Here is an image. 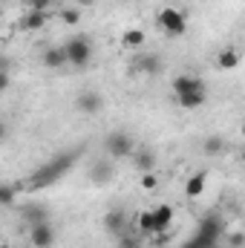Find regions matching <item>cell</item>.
Here are the masks:
<instances>
[{
    "instance_id": "obj_9",
    "label": "cell",
    "mask_w": 245,
    "mask_h": 248,
    "mask_svg": "<svg viewBox=\"0 0 245 248\" xmlns=\"http://www.w3.org/2000/svg\"><path fill=\"white\" fill-rule=\"evenodd\" d=\"M199 90H208L205 81H202L199 75H176V78H173V93H176V95L199 93Z\"/></svg>"
},
{
    "instance_id": "obj_26",
    "label": "cell",
    "mask_w": 245,
    "mask_h": 248,
    "mask_svg": "<svg viewBox=\"0 0 245 248\" xmlns=\"http://www.w3.org/2000/svg\"><path fill=\"white\" fill-rule=\"evenodd\" d=\"M52 3H55V0H26V6H29V9H38V12H49Z\"/></svg>"
},
{
    "instance_id": "obj_22",
    "label": "cell",
    "mask_w": 245,
    "mask_h": 248,
    "mask_svg": "<svg viewBox=\"0 0 245 248\" xmlns=\"http://www.w3.org/2000/svg\"><path fill=\"white\" fill-rule=\"evenodd\" d=\"M116 248H141V234H119L116 237Z\"/></svg>"
},
{
    "instance_id": "obj_5",
    "label": "cell",
    "mask_w": 245,
    "mask_h": 248,
    "mask_svg": "<svg viewBox=\"0 0 245 248\" xmlns=\"http://www.w3.org/2000/svg\"><path fill=\"white\" fill-rule=\"evenodd\" d=\"M63 49H66V61L72 66H78V69H84L92 61V44L87 38H72L69 44H63Z\"/></svg>"
},
{
    "instance_id": "obj_18",
    "label": "cell",
    "mask_w": 245,
    "mask_h": 248,
    "mask_svg": "<svg viewBox=\"0 0 245 248\" xmlns=\"http://www.w3.org/2000/svg\"><path fill=\"white\" fill-rule=\"evenodd\" d=\"M133 225L138 234H156V219H153V211H138L133 217Z\"/></svg>"
},
{
    "instance_id": "obj_20",
    "label": "cell",
    "mask_w": 245,
    "mask_h": 248,
    "mask_svg": "<svg viewBox=\"0 0 245 248\" xmlns=\"http://www.w3.org/2000/svg\"><path fill=\"white\" fill-rule=\"evenodd\" d=\"M23 219L29 225H38V222H49V211L44 205H23Z\"/></svg>"
},
{
    "instance_id": "obj_24",
    "label": "cell",
    "mask_w": 245,
    "mask_h": 248,
    "mask_svg": "<svg viewBox=\"0 0 245 248\" xmlns=\"http://www.w3.org/2000/svg\"><path fill=\"white\" fill-rule=\"evenodd\" d=\"M61 20L66 26H75V23L81 20V12H78L75 6H66V9H61Z\"/></svg>"
},
{
    "instance_id": "obj_14",
    "label": "cell",
    "mask_w": 245,
    "mask_h": 248,
    "mask_svg": "<svg viewBox=\"0 0 245 248\" xmlns=\"http://www.w3.org/2000/svg\"><path fill=\"white\" fill-rule=\"evenodd\" d=\"M243 58L245 55L237 46H225V49H219V55H216V66H219V69H237Z\"/></svg>"
},
{
    "instance_id": "obj_11",
    "label": "cell",
    "mask_w": 245,
    "mask_h": 248,
    "mask_svg": "<svg viewBox=\"0 0 245 248\" xmlns=\"http://www.w3.org/2000/svg\"><path fill=\"white\" fill-rule=\"evenodd\" d=\"M208 187V170H196L187 182H184V196L187 199H199Z\"/></svg>"
},
{
    "instance_id": "obj_3",
    "label": "cell",
    "mask_w": 245,
    "mask_h": 248,
    "mask_svg": "<svg viewBox=\"0 0 245 248\" xmlns=\"http://www.w3.org/2000/svg\"><path fill=\"white\" fill-rule=\"evenodd\" d=\"M69 165H72V156H58L55 162H49V165H44L35 176H32V187H46L52 185L55 179H61L63 173L69 170Z\"/></svg>"
},
{
    "instance_id": "obj_7",
    "label": "cell",
    "mask_w": 245,
    "mask_h": 248,
    "mask_svg": "<svg viewBox=\"0 0 245 248\" xmlns=\"http://www.w3.org/2000/svg\"><path fill=\"white\" fill-rule=\"evenodd\" d=\"M133 69L141 72V75H159V72H162V61H159V55H153V52H138L136 61H133Z\"/></svg>"
},
{
    "instance_id": "obj_1",
    "label": "cell",
    "mask_w": 245,
    "mask_h": 248,
    "mask_svg": "<svg viewBox=\"0 0 245 248\" xmlns=\"http://www.w3.org/2000/svg\"><path fill=\"white\" fill-rule=\"evenodd\" d=\"M219 237H222V222H219V217L208 214V217H202L196 234L184 243V248H216Z\"/></svg>"
},
{
    "instance_id": "obj_17",
    "label": "cell",
    "mask_w": 245,
    "mask_h": 248,
    "mask_svg": "<svg viewBox=\"0 0 245 248\" xmlns=\"http://www.w3.org/2000/svg\"><path fill=\"white\" fill-rule=\"evenodd\" d=\"M90 179H92V185H107V182L113 179V165H110V156H107L104 162H98V165L90 170Z\"/></svg>"
},
{
    "instance_id": "obj_31",
    "label": "cell",
    "mask_w": 245,
    "mask_h": 248,
    "mask_svg": "<svg viewBox=\"0 0 245 248\" xmlns=\"http://www.w3.org/2000/svg\"><path fill=\"white\" fill-rule=\"evenodd\" d=\"M243 136H245V124H243Z\"/></svg>"
},
{
    "instance_id": "obj_2",
    "label": "cell",
    "mask_w": 245,
    "mask_h": 248,
    "mask_svg": "<svg viewBox=\"0 0 245 248\" xmlns=\"http://www.w3.org/2000/svg\"><path fill=\"white\" fill-rule=\"evenodd\" d=\"M156 20H159L162 32H165L168 38H179V35H184V29H187V15L179 12L176 6H165V9H159Z\"/></svg>"
},
{
    "instance_id": "obj_8",
    "label": "cell",
    "mask_w": 245,
    "mask_h": 248,
    "mask_svg": "<svg viewBox=\"0 0 245 248\" xmlns=\"http://www.w3.org/2000/svg\"><path fill=\"white\" fill-rule=\"evenodd\" d=\"M49 23V12H38V9H26L20 17V29L23 32H38Z\"/></svg>"
},
{
    "instance_id": "obj_30",
    "label": "cell",
    "mask_w": 245,
    "mask_h": 248,
    "mask_svg": "<svg viewBox=\"0 0 245 248\" xmlns=\"http://www.w3.org/2000/svg\"><path fill=\"white\" fill-rule=\"evenodd\" d=\"M0 248H12V246H9V243H3V246H0Z\"/></svg>"
},
{
    "instance_id": "obj_29",
    "label": "cell",
    "mask_w": 245,
    "mask_h": 248,
    "mask_svg": "<svg viewBox=\"0 0 245 248\" xmlns=\"http://www.w3.org/2000/svg\"><path fill=\"white\" fill-rule=\"evenodd\" d=\"M69 3H72V6H90L92 0H69Z\"/></svg>"
},
{
    "instance_id": "obj_13",
    "label": "cell",
    "mask_w": 245,
    "mask_h": 248,
    "mask_svg": "<svg viewBox=\"0 0 245 248\" xmlns=\"http://www.w3.org/2000/svg\"><path fill=\"white\" fill-rule=\"evenodd\" d=\"M153 219H156V234L170 231V225H173V208H170V205H156V208H153ZM156 234H153V237H156Z\"/></svg>"
},
{
    "instance_id": "obj_16",
    "label": "cell",
    "mask_w": 245,
    "mask_h": 248,
    "mask_svg": "<svg viewBox=\"0 0 245 248\" xmlns=\"http://www.w3.org/2000/svg\"><path fill=\"white\" fill-rule=\"evenodd\" d=\"M205 101H208V90H199V93H187V95H176V104H179L182 110H199Z\"/></svg>"
},
{
    "instance_id": "obj_28",
    "label": "cell",
    "mask_w": 245,
    "mask_h": 248,
    "mask_svg": "<svg viewBox=\"0 0 245 248\" xmlns=\"http://www.w3.org/2000/svg\"><path fill=\"white\" fill-rule=\"evenodd\" d=\"M243 243H245V234H240V231L231 234V246H243Z\"/></svg>"
},
{
    "instance_id": "obj_19",
    "label": "cell",
    "mask_w": 245,
    "mask_h": 248,
    "mask_svg": "<svg viewBox=\"0 0 245 248\" xmlns=\"http://www.w3.org/2000/svg\"><path fill=\"white\" fill-rule=\"evenodd\" d=\"M104 228H107L110 234H116V237H119V234L127 231V217H124L122 211H110V214L104 217Z\"/></svg>"
},
{
    "instance_id": "obj_32",
    "label": "cell",
    "mask_w": 245,
    "mask_h": 248,
    "mask_svg": "<svg viewBox=\"0 0 245 248\" xmlns=\"http://www.w3.org/2000/svg\"><path fill=\"white\" fill-rule=\"evenodd\" d=\"M3 3H6V0H3Z\"/></svg>"
},
{
    "instance_id": "obj_12",
    "label": "cell",
    "mask_w": 245,
    "mask_h": 248,
    "mask_svg": "<svg viewBox=\"0 0 245 248\" xmlns=\"http://www.w3.org/2000/svg\"><path fill=\"white\" fill-rule=\"evenodd\" d=\"M133 162H136V170L138 173H153L156 170V153L150 147H138L133 153Z\"/></svg>"
},
{
    "instance_id": "obj_33",
    "label": "cell",
    "mask_w": 245,
    "mask_h": 248,
    "mask_svg": "<svg viewBox=\"0 0 245 248\" xmlns=\"http://www.w3.org/2000/svg\"><path fill=\"white\" fill-rule=\"evenodd\" d=\"M243 55H245V52H243Z\"/></svg>"
},
{
    "instance_id": "obj_15",
    "label": "cell",
    "mask_w": 245,
    "mask_h": 248,
    "mask_svg": "<svg viewBox=\"0 0 245 248\" xmlns=\"http://www.w3.org/2000/svg\"><path fill=\"white\" fill-rule=\"evenodd\" d=\"M144 41H147V35H144L141 29H124V32H122V46H124V49L138 52V49L144 46Z\"/></svg>"
},
{
    "instance_id": "obj_4",
    "label": "cell",
    "mask_w": 245,
    "mask_h": 248,
    "mask_svg": "<svg viewBox=\"0 0 245 248\" xmlns=\"http://www.w3.org/2000/svg\"><path fill=\"white\" fill-rule=\"evenodd\" d=\"M104 150H107V156H110V159H127V156H133V153H136V141H133V136H130V133L116 130V133H110V136H107Z\"/></svg>"
},
{
    "instance_id": "obj_25",
    "label": "cell",
    "mask_w": 245,
    "mask_h": 248,
    "mask_svg": "<svg viewBox=\"0 0 245 248\" xmlns=\"http://www.w3.org/2000/svg\"><path fill=\"white\" fill-rule=\"evenodd\" d=\"M138 185L144 187V190H156V187H159V179H156V173H141Z\"/></svg>"
},
{
    "instance_id": "obj_23",
    "label": "cell",
    "mask_w": 245,
    "mask_h": 248,
    "mask_svg": "<svg viewBox=\"0 0 245 248\" xmlns=\"http://www.w3.org/2000/svg\"><path fill=\"white\" fill-rule=\"evenodd\" d=\"M222 147H225L222 136H211V139H205V144H202V150H205L208 156H216V153H222Z\"/></svg>"
},
{
    "instance_id": "obj_6",
    "label": "cell",
    "mask_w": 245,
    "mask_h": 248,
    "mask_svg": "<svg viewBox=\"0 0 245 248\" xmlns=\"http://www.w3.org/2000/svg\"><path fill=\"white\" fill-rule=\"evenodd\" d=\"M29 243H32V248H52V243H55V228L49 222L32 225L29 228Z\"/></svg>"
},
{
    "instance_id": "obj_27",
    "label": "cell",
    "mask_w": 245,
    "mask_h": 248,
    "mask_svg": "<svg viewBox=\"0 0 245 248\" xmlns=\"http://www.w3.org/2000/svg\"><path fill=\"white\" fill-rule=\"evenodd\" d=\"M0 202H3V205H12V202H15V187L12 185L0 187Z\"/></svg>"
},
{
    "instance_id": "obj_21",
    "label": "cell",
    "mask_w": 245,
    "mask_h": 248,
    "mask_svg": "<svg viewBox=\"0 0 245 248\" xmlns=\"http://www.w3.org/2000/svg\"><path fill=\"white\" fill-rule=\"evenodd\" d=\"M66 61V49L63 46H52V49H46L44 52V66H49V69H58V66H63Z\"/></svg>"
},
{
    "instance_id": "obj_10",
    "label": "cell",
    "mask_w": 245,
    "mask_h": 248,
    "mask_svg": "<svg viewBox=\"0 0 245 248\" xmlns=\"http://www.w3.org/2000/svg\"><path fill=\"white\" fill-rule=\"evenodd\" d=\"M75 107L81 110V113H87V116H92V113H98L101 107H104V98L98 95V93H92V90H84L78 98H75Z\"/></svg>"
}]
</instances>
